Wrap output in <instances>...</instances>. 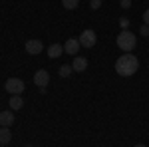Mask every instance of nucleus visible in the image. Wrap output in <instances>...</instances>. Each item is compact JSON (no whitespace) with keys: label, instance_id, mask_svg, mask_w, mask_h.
<instances>
[{"label":"nucleus","instance_id":"obj_1","mask_svg":"<svg viewBox=\"0 0 149 147\" xmlns=\"http://www.w3.org/2000/svg\"><path fill=\"white\" fill-rule=\"evenodd\" d=\"M137 70H139V60L135 56H131V54H123V56L117 58V62H115V72L119 76H123V78L133 76Z\"/></svg>","mask_w":149,"mask_h":147},{"label":"nucleus","instance_id":"obj_2","mask_svg":"<svg viewBox=\"0 0 149 147\" xmlns=\"http://www.w3.org/2000/svg\"><path fill=\"white\" fill-rule=\"evenodd\" d=\"M135 44H137L135 34H131L129 30H123V32L117 34V48H121L123 52H131L135 48Z\"/></svg>","mask_w":149,"mask_h":147},{"label":"nucleus","instance_id":"obj_3","mask_svg":"<svg viewBox=\"0 0 149 147\" xmlns=\"http://www.w3.org/2000/svg\"><path fill=\"white\" fill-rule=\"evenodd\" d=\"M4 90L8 91V93H12V95H20L24 91V82L20 78H10V79H6Z\"/></svg>","mask_w":149,"mask_h":147},{"label":"nucleus","instance_id":"obj_4","mask_svg":"<svg viewBox=\"0 0 149 147\" xmlns=\"http://www.w3.org/2000/svg\"><path fill=\"white\" fill-rule=\"evenodd\" d=\"M78 40H80V44L84 46V48H93V46H95V42H97V36H95V32H93V30H84Z\"/></svg>","mask_w":149,"mask_h":147},{"label":"nucleus","instance_id":"obj_5","mask_svg":"<svg viewBox=\"0 0 149 147\" xmlns=\"http://www.w3.org/2000/svg\"><path fill=\"white\" fill-rule=\"evenodd\" d=\"M34 84L38 88H46L48 84H50V74H48L46 70H38L34 74Z\"/></svg>","mask_w":149,"mask_h":147},{"label":"nucleus","instance_id":"obj_6","mask_svg":"<svg viewBox=\"0 0 149 147\" xmlns=\"http://www.w3.org/2000/svg\"><path fill=\"white\" fill-rule=\"evenodd\" d=\"M24 48H26V52H28V54H32V56H38V54L44 50V44H42L40 40H28Z\"/></svg>","mask_w":149,"mask_h":147},{"label":"nucleus","instance_id":"obj_7","mask_svg":"<svg viewBox=\"0 0 149 147\" xmlns=\"http://www.w3.org/2000/svg\"><path fill=\"white\" fill-rule=\"evenodd\" d=\"M80 48H81L80 40H76V38H70L68 42L64 44V52H68L70 56H76V54L80 52Z\"/></svg>","mask_w":149,"mask_h":147},{"label":"nucleus","instance_id":"obj_8","mask_svg":"<svg viewBox=\"0 0 149 147\" xmlns=\"http://www.w3.org/2000/svg\"><path fill=\"white\" fill-rule=\"evenodd\" d=\"M12 123H14V113H12V109H4V111L0 113V125L2 127H10Z\"/></svg>","mask_w":149,"mask_h":147},{"label":"nucleus","instance_id":"obj_9","mask_svg":"<svg viewBox=\"0 0 149 147\" xmlns=\"http://www.w3.org/2000/svg\"><path fill=\"white\" fill-rule=\"evenodd\" d=\"M72 68L74 72H84V70L88 68V58H74V62H72Z\"/></svg>","mask_w":149,"mask_h":147},{"label":"nucleus","instance_id":"obj_10","mask_svg":"<svg viewBox=\"0 0 149 147\" xmlns=\"http://www.w3.org/2000/svg\"><path fill=\"white\" fill-rule=\"evenodd\" d=\"M64 54V46H60V44H52L50 48H48V56L50 58H60Z\"/></svg>","mask_w":149,"mask_h":147},{"label":"nucleus","instance_id":"obj_11","mask_svg":"<svg viewBox=\"0 0 149 147\" xmlns=\"http://www.w3.org/2000/svg\"><path fill=\"white\" fill-rule=\"evenodd\" d=\"M12 139V133L8 127H0V145H8Z\"/></svg>","mask_w":149,"mask_h":147},{"label":"nucleus","instance_id":"obj_12","mask_svg":"<svg viewBox=\"0 0 149 147\" xmlns=\"http://www.w3.org/2000/svg\"><path fill=\"white\" fill-rule=\"evenodd\" d=\"M8 105L12 107V111H14V109H22V105H24L22 95H12L10 102H8Z\"/></svg>","mask_w":149,"mask_h":147},{"label":"nucleus","instance_id":"obj_13","mask_svg":"<svg viewBox=\"0 0 149 147\" xmlns=\"http://www.w3.org/2000/svg\"><path fill=\"white\" fill-rule=\"evenodd\" d=\"M78 4H80V0H62V6H64L66 10H76Z\"/></svg>","mask_w":149,"mask_h":147},{"label":"nucleus","instance_id":"obj_14","mask_svg":"<svg viewBox=\"0 0 149 147\" xmlns=\"http://www.w3.org/2000/svg\"><path fill=\"white\" fill-rule=\"evenodd\" d=\"M72 72H74V68H72L70 64H64V66L60 68V76H62V78H70V76H72Z\"/></svg>","mask_w":149,"mask_h":147},{"label":"nucleus","instance_id":"obj_15","mask_svg":"<svg viewBox=\"0 0 149 147\" xmlns=\"http://www.w3.org/2000/svg\"><path fill=\"white\" fill-rule=\"evenodd\" d=\"M90 6H92V10H97V8L102 6V0H92V2H90Z\"/></svg>","mask_w":149,"mask_h":147},{"label":"nucleus","instance_id":"obj_16","mask_svg":"<svg viewBox=\"0 0 149 147\" xmlns=\"http://www.w3.org/2000/svg\"><path fill=\"white\" fill-rule=\"evenodd\" d=\"M119 26H121L123 30H127V26H129V20H127V18H119Z\"/></svg>","mask_w":149,"mask_h":147},{"label":"nucleus","instance_id":"obj_17","mask_svg":"<svg viewBox=\"0 0 149 147\" xmlns=\"http://www.w3.org/2000/svg\"><path fill=\"white\" fill-rule=\"evenodd\" d=\"M139 32H141V36H149V26H147V24H143Z\"/></svg>","mask_w":149,"mask_h":147},{"label":"nucleus","instance_id":"obj_18","mask_svg":"<svg viewBox=\"0 0 149 147\" xmlns=\"http://www.w3.org/2000/svg\"><path fill=\"white\" fill-rule=\"evenodd\" d=\"M119 6H121V8H129V6H131V0H121Z\"/></svg>","mask_w":149,"mask_h":147},{"label":"nucleus","instance_id":"obj_19","mask_svg":"<svg viewBox=\"0 0 149 147\" xmlns=\"http://www.w3.org/2000/svg\"><path fill=\"white\" fill-rule=\"evenodd\" d=\"M143 22H145V24L149 26V8H147L145 12H143Z\"/></svg>","mask_w":149,"mask_h":147},{"label":"nucleus","instance_id":"obj_20","mask_svg":"<svg viewBox=\"0 0 149 147\" xmlns=\"http://www.w3.org/2000/svg\"><path fill=\"white\" fill-rule=\"evenodd\" d=\"M135 147H145V145H143V143H137V145H135Z\"/></svg>","mask_w":149,"mask_h":147}]
</instances>
